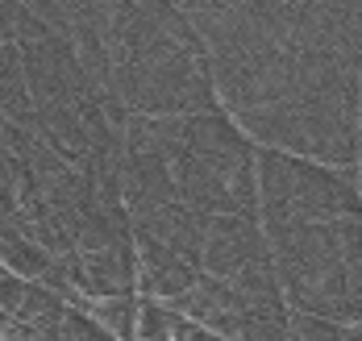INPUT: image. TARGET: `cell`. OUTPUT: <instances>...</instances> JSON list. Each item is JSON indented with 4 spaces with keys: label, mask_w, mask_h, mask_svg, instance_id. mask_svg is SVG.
<instances>
[{
    "label": "cell",
    "mask_w": 362,
    "mask_h": 341,
    "mask_svg": "<svg viewBox=\"0 0 362 341\" xmlns=\"http://www.w3.org/2000/svg\"><path fill=\"white\" fill-rule=\"evenodd\" d=\"M88 316L109 329L117 341H134V321H138V296H105V300H92Z\"/></svg>",
    "instance_id": "cell-1"
},
{
    "label": "cell",
    "mask_w": 362,
    "mask_h": 341,
    "mask_svg": "<svg viewBox=\"0 0 362 341\" xmlns=\"http://www.w3.org/2000/svg\"><path fill=\"white\" fill-rule=\"evenodd\" d=\"M25 296H30V279H21V275H8V270H0V308H4V316H8V325H13V316L21 312Z\"/></svg>",
    "instance_id": "cell-2"
},
{
    "label": "cell",
    "mask_w": 362,
    "mask_h": 341,
    "mask_svg": "<svg viewBox=\"0 0 362 341\" xmlns=\"http://www.w3.org/2000/svg\"><path fill=\"white\" fill-rule=\"evenodd\" d=\"M183 341H233V337H221V333H213V329H200V325H196Z\"/></svg>",
    "instance_id": "cell-3"
}]
</instances>
